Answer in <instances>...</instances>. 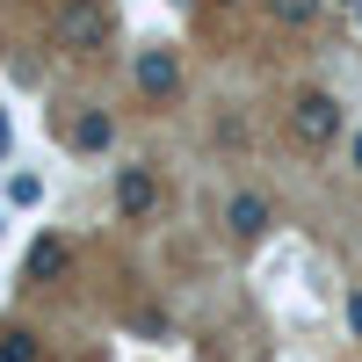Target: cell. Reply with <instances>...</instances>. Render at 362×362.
<instances>
[{"label": "cell", "mask_w": 362, "mask_h": 362, "mask_svg": "<svg viewBox=\"0 0 362 362\" xmlns=\"http://www.w3.org/2000/svg\"><path fill=\"white\" fill-rule=\"evenodd\" d=\"M341 124H348L341 102H334V95H319V87L290 102V131H297V145H334V138H341Z\"/></svg>", "instance_id": "obj_1"}, {"label": "cell", "mask_w": 362, "mask_h": 362, "mask_svg": "<svg viewBox=\"0 0 362 362\" xmlns=\"http://www.w3.org/2000/svg\"><path fill=\"white\" fill-rule=\"evenodd\" d=\"M109 37V0H66L58 8V44L66 51H102Z\"/></svg>", "instance_id": "obj_2"}, {"label": "cell", "mask_w": 362, "mask_h": 362, "mask_svg": "<svg viewBox=\"0 0 362 362\" xmlns=\"http://www.w3.org/2000/svg\"><path fill=\"white\" fill-rule=\"evenodd\" d=\"M116 210H124V218H153V210H160V181L145 167H124V174H116Z\"/></svg>", "instance_id": "obj_3"}, {"label": "cell", "mask_w": 362, "mask_h": 362, "mask_svg": "<svg viewBox=\"0 0 362 362\" xmlns=\"http://www.w3.org/2000/svg\"><path fill=\"white\" fill-rule=\"evenodd\" d=\"M138 87H145L153 102H167L174 87H181V58H174V51H138Z\"/></svg>", "instance_id": "obj_4"}, {"label": "cell", "mask_w": 362, "mask_h": 362, "mask_svg": "<svg viewBox=\"0 0 362 362\" xmlns=\"http://www.w3.org/2000/svg\"><path fill=\"white\" fill-rule=\"evenodd\" d=\"M109 138H116V124L102 109H87V116H73V153H109Z\"/></svg>", "instance_id": "obj_5"}, {"label": "cell", "mask_w": 362, "mask_h": 362, "mask_svg": "<svg viewBox=\"0 0 362 362\" xmlns=\"http://www.w3.org/2000/svg\"><path fill=\"white\" fill-rule=\"evenodd\" d=\"M66 261H73V247H66V239H37V247H29V276H37V283H51V276H66Z\"/></svg>", "instance_id": "obj_6"}, {"label": "cell", "mask_w": 362, "mask_h": 362, "mask_svg": "<svg viewBox=\"0 0 362 362\" xmlns=\"http://www.w3.org/2000/svg\"><path fill=\"white\" fill-rule=\"evenodd\" d=\"M225 218H232V232H239V239H261V232H268V203H261V196H232Z\"/></svg>", "instance_id": "obj_7"}, {"label": "cell", "mask_w": 362, "mask_h": 362, "mask_svg": "<svg viewBox=\"0 0 362 362\" xmlns=\"http://www.w3.org/2000/svg\"><path fill=\"white\" fill-rule=\"evenodd\" d=\"M268 15H276V29H312L319 0H268Z\"/></svg>", "instance_id": "obj_8"}, {"label": "cell", "mask_w": 362, "mask_h": 362, "mask_svg": "<svg viewBox=\"0 0 362 362\" xmlns=\"http://www.w3.org/2000/svg\"><path fill=\"white\" fill-rule=\"evenodd\" d=\"M0 362H37V334H0Z\"/></svg>", "instance_id": "obj_9"}, {"label": "cell", "mask_w": 362, "mask_h": 362, "mask_svg": "<svg viewBox=\"0 0 362 362\" xmlns=\"http://www.w3.org/2000/svg\"><path fill=\"white\" fill-rule=\"evenodd\" d=\"M348 326H355V334H362V290L348 297Z\"/></svg>", "instance_id": "obj_10"}, {"label": "cell", "mask_w": 362, "mask_h": 362, "mask_svg": "<svg viewBox=\"0 0 362 362\" xmlns=\"http://www.w3.org/2000/svg\"><path fill=\"white\" fill-rule=\"evenodd\" d=\"M355 167H362V138H355Z\"/></svg>", "instance_id": "obj_11"}, {"label": "cell", "mask_w": 362, "mask_h": 362, "mask_svg": "<svg viewBox=\"0 0 362 362\" xmlns=\"http://www.w3.org/2000/svg\"><path fill=\"white\" fill-rule=\"evenodd\" d=\"M341 8H362V0H341Z\"/></svg>", "instance_id": "obj_12"}]
</instances>
